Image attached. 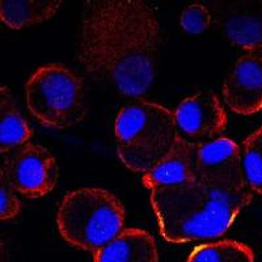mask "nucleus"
Returning <instances> with one entry per match:
<instances>
[{
    "label": "nucleus",
    "instance_id": "f257e3e1",
    "mask_svg": "<svg viewBox=\"0 0 262 262\" xmlns=\"http://www.w3.org/2000/svg\"><path fill=\"white\" fill-rule=\"evenodd\" d=\"M160 29L143 2H101L85 6L80 59L92 76L125 95H143L155 76Z\"/></svg>",
    "mask_w": 262,
    "mask_h": 262
},
{
    "label": "nucleus",
    "instance_id": "f03ea898",
    "mask_svg": "<svg viewBox=\"0 0 262 262\" xmlns=\"http://www.w3.org/2000/svg\"><path fill=\"white\" fill-rule=\"evenodd\" d=\"M252 201L250 189H227L201 181L155 189L149 195L160 235L172 244L221 237Z\"/></svg>",
    "mask_w": 262,
    "mask_h": 262
},
{
    "label": "nucleus",
    "instance_id": "7ed1b4c3",
    "mask_svg": "<svg viewBox=\"0 0 262 262\" xmlns=\"http://www.w3.org/2000/svg\"><path fill=\"white\" fill-rule=\"evenodd\" d=\"M114 135L119 160L142 174L167 155L179 138L174 113L146 100H137L118 112Z\"/></svg>",
    "mask_w": 262,
    "mask_h": 262
},
{
    "label": "nucleus",
    "instance_id": "20e7f679",
    "mask_svg": "<svg viewBox=\"0 0 262 262\" xmlns=\"http://www.w3.org/2000/svg\"><path fill=\"white\" fill-rule=\"evenodd\" d=\"M125 217L123 205L113 193L88 186L63 196L57 228L67 244L95 253L122 232Z\"/></svg>",
    "mask_w": 262,
    "mask_h": 262
},
{
    "label": "nucleus",
    "instance_id": "39448f33",
    "mask_svg": "<svg viewBox=\"0 0 262 262\" xmlns=\"http://www.w3.org/2000/svg\"><path fill=\"white\" fill-rule=\"evenodd\" d=\"M25 101L41 125L58 130L78 125L88 107L81 78L59 63L41 66L30 75Z\"/></svg>",
    "mask_w": 262,
    "mask_h": 262
},
{
    "label": "nucleus",
    "instance_id": "423d86ee",
    "mask_svg": "<svg viewBox=\"0 0 262 262\" xmlns=\"http://www.w3.org/2000/svg\"><path fill=\"white\" fill-rule=\"evenodd\" d=\"M2 169L18 194L33 200L48 195L59 179V169L53 154L34 143L25 144L4 156Z\"/></svg>",
    "mask_w": 262,
    "mask_h": 262
},
{
    "label": "nucleus",
    "instance_id": "0eeeda50",
    "mask_svg": "<svg viewBox=\"0 0 262 262\" xmlns=\"http://www.w3.org/2000/svg\"><path fill=\"white\" fill-rule=\"evenodd\" d=\"M196 181L227 189H249L243 169L242 148L227 137L195 144Z\"/></svg>",
    "mask_w": 262,
    "mask_h": 262
},
{
    "label": "nucleus",
    "instance_id": "6e6552de",
    "mask_svg": "<svg viewBox=\"0 0 262 262\" xmlns=\"http://www.w3.org/2000/svg\"><path fill=\"white\" fill-rule=\"evenodd\" d=\"M173 113L180 137L195 144L219 138L228 123L224 105L212 92L189 96Z\"/></svg>",
    "mask_w": 262,
    "mask_h": 262
},
{
    "label": "nucleus",
    "instance_id": "1a4fd4ad",
    "mask_svg": "<svg viewBox=\"0 0 262 262\" xmlns=\"http://www.w3.org/2000/svg\"><path fill=\"white\" fill-rule=\"evenodd\" d=\"M222 96L227 106L240 116L262 111V50L236 59L223 81Z\"/></svg>",
    "mask_w": 262,
    "mask_h": 262
},
{
    "label": "nucleus",
    "instance_id": "9d476101",
    "mask_svg": "<svg viewBox=\"0 0 262 262\" xmlns=\"http://www.w3.org/2000/svg\"><path fill=\"white\" fill-rule=\"evenodd\" d=\"M195 143L179 135L172 148L158 163L142 174V184L149 190L170 188L196 181L194 167Z\"/></svg>",
    "mask_w": 262,
    "mask_h": 262
},
{
    "label": "nucleus",
    "instance_id": "9b49d317",
    "mask_svg": "<svg viewBox=\"0 0 262 262\" xmlns=\"http://www.w3.org/2000/svg\"><path fill=\"white\" fill-rule=\"evenodd\" d=\"M222 28L232 45L242 50H262V0L229 3L223 11Z\"/></svg>",
    "mask_w": 262,
    "mask_h": 262
},
{
    "label": "nucleus",
    "instance_id": "f8f14e48",
    "mask_svg": "<svg viewBox=\"0 0 262 262\" xmlns=\"http://www.w3.org/2000/svg\"><path fill=\"white\" fill-rule=\"evenodd\" d=\"M93 262H159L155 238L142 228H125L93 253Z\"/></svg>",
    "mask_w": 262,
    "mask_h": 262
},
{
    "label": "nucleus",
    "instance_id": "ddd939ff",
    "mask_svg": "<svg viewBox=\"0 0 262 262\" xmlns=\"http://www.w3.org/2000/svg\"><path fill=\"white\" fill-rule=\"evenodd\" d=\"M32 137L29 122L18 111L8 86L3 85L0 88V151L6 156L29 143Z\"/></svg>",
    "mask_w": 262,
    "mask_h": 262
},
{
    "label": "nucleus",
    "instance_id": "4468645a",
    "mask_svg": "<svg viewBox=\"0 0 262 262\" xmlns=\"http://www.w3.org/2000/svg\"><path fill=\"white\" fill-rule=\"evenodd\" d=\"M62 2L18 0L0 3V17L3 24L12 29H24L49 20L58 12Z\"/></svg>",
    "mask_w": 262,
    "mask_h": 262
},
{
    "label": "nucleus",
    "instance_id": "2eb2a0df",
    "mask_svg": "<svg viewBox=\"0 0 262 262\" xmlns=\"http://www.w3.org/2000/svg\"><path fill=\"white\" fill-rule=\"evenodd\" d=\"M253 249L245 243L226 238L194 248L186 262H254Z\"/></svg>",
    "mask_w": 262,
    "mask_h": 262
},
{
    "label": "nucleus",
    "instance_id": "dca6fc26",
    "mask_svg": "<svg viewBox=\"0 0 262 262\" xmlns=\"http://www.w3.org/2000/svg\"><path fill=\"white\" fill-rule=\"evenodd\" d=\"M240 148L248 188L262 195V126L245 138Z\"/></svg>",
    "mask_w": 262,
    "mask_h": 262
},
{
    "label": "nucleus",
    "instance_id": "f3484780",
    "mask_svg": "<svg viewBox=\"0 0 262 262\" xmlns=\"http://www.w3.org/2000/svg\"><path fill=\"white\" fill-rule=\"evenodd\" d=\"M211 21L210 9L201 3L189 4L180 16V25L189 34H202L210 27Z\"/></svg>",
    "mask_w": 262,
    "mask_h": 262
},
{
    "label": "nucleus",
    "instance_id": "a211bd4d",
    "mask_svg": "<svg viewBox=\"0 0 262 262\" xmlns=\"http://www.w3.org/2000/svg\"><path fill=\"white\" fill-rule=\"evenodd\" d=\"M17 191L9 184L3 169L0 172V219L11 221L15 219L21 211V202L16 195Z\"/></svg>",
    "mask_w": 262,
    "mask_h": 262
}]
</instances>
